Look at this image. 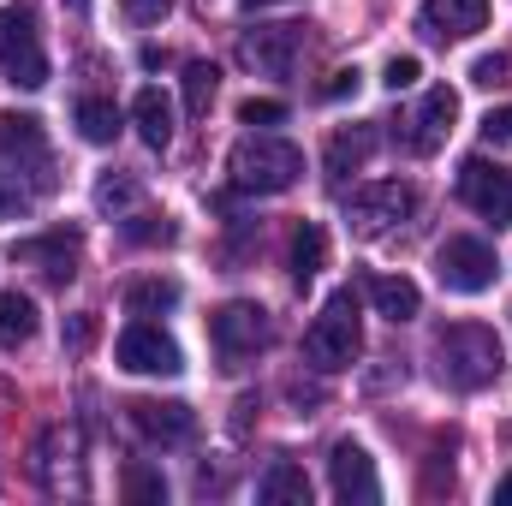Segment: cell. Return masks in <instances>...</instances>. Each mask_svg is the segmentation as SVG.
<instances>
[{
  "label": "cell",
  "instance_id": "obj_1",
  "mask_svg": "<svg viewBox=\"0 0 512 506\" xmlns=\"http://www.w3.org/2000/svg\"><path fill=\"white\" fill-rule=\"evenodd\" d=\"M501 370H507V358H501L495 328H483V322H453V328L435 334V376L447 381L453 393H477V387L501 381Z\"/></svg>",
  "mask_w": 512,
  "mask_h": 506
},
{
  "label": "cell",
  "instance_id": "obj_2",
  "mask_svg": "<svg viewBox=\"0 0 512 506\" xmlns=\"http://www.w3.org/2000/svg\"><path fill=\"white\" fill-rule=\"evenodd\" d=\"M227 173H233V191H245V197H280V191L298 185V173H304V149L286 143V137L256 131V137H245V143L227 155Z\"/></svg>",
  "mask_w": 512,
  "mask_h": 506
},
{
  "label": "cell",
  "instance_id": "obj_3",
  "mask_svg": "<svg viewBox=\"0 0 512 506\" xmlns=\"http://www.w3.org/2000/svg\"><path fill=\"white\" fill-rule=\"evenodd\" d=\"M304 352H310L316 370H352V364H358V352H364V322H358V292H352V286L328 292L322 316H316L310 334H304Z\"/></svg>",
  "mask_w": 512,
  "mask_h": 506
},
{
  "label": "cell",
  "instance_id": "obj_4",
  "mask_svg": "<svg viewBox=\"0 0 512 506\" xmlns=\"http://www.w3.org/2000/svg\"><path fill=\"white\" fill-rule=\"evenodd\" d=\"M0 72L18 90H42L48 84V48H42V24L30 0L0 6Z\"/></svg>",
  "mask_w": 512,
  "mask_h": 506
},
{
  "label": "cell",
  "instance_id": "obj_5",
  "mask_svg": "<svg viewBox=\"0 0 512 506\" xmlns=\"http://www.w3.org/2000/svg\"><path fill=\"white\" fill-rule=\"evenodd\" d=\"M209 340H215L221 364H227V370H239L245 358L268 352L274 322H268V310H262V304H251V298H233V304H221V310L209 316Z\"/></svg>",
  "mask_w": 512,
  "mask_h": 506
},
{
  "label": "cell",
  "instance_id": "obj_6",
  "mask_svg": "<svg viewBox=\"0 0 512 506\" xmlns=\"http://www.w3.org/2000/svg\"><path fill=\"white\" fill-rule=\"evenodd\" d=\"M495 274H501V256L495 245H483V239H447L441 251H435V280L447 286V292H465V298H477V292H489L495 286Z\"/></svg>",
  "mask_w": 512,
  "mask_h": 506
},
{
  "label": "cell",
  "instance_id": "obj_7",
  "mask_svg": "<svg viewBox=\"0 0 512 506\" xmlns=\"http://www.w3.org/2000/svg\"><path fill=\"white\" fill-rule=\"evenodd\" d=\"M459 197H465L483 221L512 227V167L489 161V155H465V161H459Z\"/></svg>",
  "mask_w": 512,
  "mask_h": 506
},
{
  "label": "cell",
  "instance_id": "obj_8",
  "mask_svg": "<svg viewBox=\"0 0 512 506\" xmlns=\"http://www.w3.org/2000/svg\"><path fill=\"white\" fill-rule=\"evenodd\" d=\"M417 209V191L405 185V179H376V185H364V191H352V203H346V221L364 233V239H382L393 221H405Z\"/></svg>",
  "mask_w": 512,
  "mask_h": 506
},
{
  "label": "cell",
  "instance_id": "obj_9",
  "mask_svg": "<svg viewBox=\"0 0 512 506\" xmlns=\"http://www.w3.org/2000/svg\"><path fill=\"white\" fill-rule=\"evenodd\" d=\"M0 149L18 173H30L36 191L54 185V155H48V137H42V120L36 114H0Z\"/></svg>",
  "mask_w": 512,
  "mask_h": 506
},
{
  "label": "cell",
  "instance_id": "obj_10",
  "mask_svg": "<svg viewBox=\"0 0 512 506\" xmlns=\"http://www.w3.org/2000/svg\"><path fill=\"white\" fill-rule=\"evenodd\" d=\"M114 358H120V370H131V376H179L185 370L173 334H161L155 322H131L126 334H120V346H114Z\"/></svg>",
  "mask_w": 512,
  "mask_h": 506
},
{
  "label": "cell",
  "instance_id": "obj_11",
  "mask_svg": "<svg viewBox=\"0 0 512 506\" xmlns=\"http://www.w3.org/2000/svg\"><path fill=\"white\" fill-rule=\"evenodd\" d=\"M453 120H459V90L435 84V90H423L417 114H411V120H399V143H405L411 155H435V149L447 143Z\"/></svg>",
  "mask_w": 512,
  "mask_h": 506
},
{
  "label": "cell",
  "instance_id": "obj_12",
  "mask_svg": "<svg viewBox=\"0 0 512 506\" xmlns=\"http://www.w3.org/2000/svg\"><path fill=\"white\" fill-rule=\"evenodd\" d=\"M328 477H334V495L346 506H376L382 501V483H376V459L358 447V441H340L328 453Z\"/></svg>",
  "mask_w": 512,
  "mask_h": 506
},
{
  "label": "cell",
  "instance_id": "obj_13",
  "mask_svg": "<svg viewBox=\"0 0 512 506\" xmlns=\"http://www.w3.org/2000/svg\"><path fill=\"white\" fill-rule=\"evenodd\" d=\"M298 54H304V24H262L245 36V60L268 78H292Z\"/></svg>",
  "mask_w": 512,
  "mask_h": 506
},
{
  "label": "cell",
  "instance_id": "obj_14",
  "mask_svg": "<svg viewBox=\"0 0 512 506\" xmlns=\"http://www.w3.org/2000/svg\"><path fill=\"white\" fill-rule=\"evenodd\" d=\"M417 30L435 42H465V36L489 30V0H423Z\"/></svg>",
  "mask_w": 512,
  "mask_h": 506
},
{
  "label": "cell",
  "instance_id": "obj_15",
  "mask_svg": "<svg viewBox=\"0 0 512 506\" xmlns=\"http://www.w3.org/2000/svg\"><path fill=\"white\" fill-rule=\"evenodd\" d=\"M12 262H30V268H42V280H54V286H66L78 268V239L72 233H48V239H24V245H12Z\"/></svg>",
  "mask_w": 512,
  "mask_h": 506
},
{
  "label": "cell",
  "instance_id": "obj_16",
  "mask_svg": "<svg viewBox=\"0 0 512 506\" xmlns=\"http://www.w3.org/2000/svg\"><path fill=\"white\" fill-rule=\"evenodd\" d=\"M131 423H137L149 441H191V435H197V417H191V405H179V399H137V405H131Z\"/></svg>",
  "mask_w": 512,
  "mask_h": 506
},
{
  "label": "cell",
  "instance_id": "obj_17",
  "mask_svg": "<svg viewBox=\"0 0 512 506\" xmlns=\"http://www.w3.org/2000/svg\"><path fill=\"white\" fill-rule=\"evenodd\" d=\"M370 155H376V126H340L328 137L322 167H328V179H352V173L370 167Z\"/></svg>",
  "mask_w": 512,
  "mask_h": 506
},
{
  "label": "cell",
  "instance_id": "obj_18",
  "mask_svg": "<svg viewBox=\"0 0 512 506\" xmlns=\"http://www.w3.org/2000/svg\"><path fill=\"white\" fill-rule=\"evenodd\" d=\"M364 292H370L376 316H387V322H411V316L423 310V292H417V280H405V274H376Z\"/></svg>",
  "mask_w": 512,
  "mask_h": 506
},
{
  "label": "cell",
  "instance_id": "obj_19",
  "mask_svg": "<svg viewBox=\"0 0 512 506\" xmlns=\"http://www.w3.org/2000/svg\"><path fill=\"white\" fill-rule=\"evenodd\" d=\"M256 501L262 506H310V477H304V465L274 459V465L262 471V483H256Z\"/></svg>",
  "mask_w": 512,
  "mask_h": 506
},
{
  "label": "cell",
  "instance_id": "obj_20",
  "mask_svg": "<svg viewBox=\"0 0 512 506\" xmlns=\"http://www.w3.org/2000/svg\"><path fill=\"white\" fill-rule=\"evenodd\" d=\"M131 126L137 137L149 143V149H167L173 143V102L149 84V90H137V102H131Z\"/></svg>",
  "mask_w": 512,
  "mask_h": 506
},
{
  "label": "cell",
  "instance_id": "obj_21",
  "mask_svg": "<svg viewBox=\"0 0 512 506\" xmlns=\"http://www.w3.org/2000/svg\"><path fill=\"white\" fill-rule=\"evenodd\" d=\"M30 334H36V304L24 292H0V352L30 346Z\"/></svg>",
  "mask_w": 512,
  "mask_h": 506
},
{
  "label": "cell",
  "instance_id": "obj_22",
  "mask_svg": "<svg viewBox=\"0 0 512 506\" xmlns=\"http://www.w3.org/2000/svg\"><path fill=\"white\" fill-rule=\"evenodd\" d=\"M126 310L131 316H167V310H179V280H161V274L131 280L126 286Z\"/></svg>",
  "mask_w": 512,
  "mask_h": 506
},
{
  "label": "cell",
  "instance_id": "obj_23",
  "mask_svg": "<svg viewBox=\"0 0 512 506\" xmlns=\"http://www.w3.org/2000/svg\"><path fill=\"white\" fill-rule=\"evenodd\" d=\"M96 209L114 215V221H126V215L143 209V185H137L131 173H102V179H96Z\"/></svg>",
  "mask_w": 512,
  "mask_h": 506
},
{
  "label": "cell",
  "instance_id": "obj_24",
  "mask_svg": "<svg viewBox=\"0 0 512 506\" xmlns=\"http://www.w3.org/2000/svg\"><path fill=\"white\" fill-rule=\"evenodd\" d=\"M72 120H78V137H84V143H114V137H120V108H114L108 96H84Z\"/></svg>",
  "mask_w": 512,
  "mask_h": 506
},
{
  "label": "cell",
  "instance_id": "obj_25",
  "mask_svg": "<svg viewBox=\"0 0 512 506\" xmlns=\"http://www.w3.org/2000/svg\"><path fill=\"white\" fill-rule=\"evenodd\" d=\"M322 262H328V233H322L316 221H304V227L292 233V274H298V286H304V280H316V274H322Z\"/></svg>",
  "mask_w": 512,
  "mask_h": 506
},
{
  "label": "cell",
  "instance_id": "obj_26",
  "mask_svg": "<svg viewBox=\"0 0 512 506\" xmlns=\"http://www.w3.org/2000/svg\"><path fill=\"white\" fill-rule=\"evenodd\" d=\"M215 90H221V72H215L209 60H191V66H185V108H191L197 120L209 114V102H215Z\"/></svg>",
  "mask_w": 512,
  "mask_h": 506
},
{
  "label": "cell",
  "instance_id": "obj_27",
  "mask_svg": "<svg viewBox=\"0 0 512 506\" xmlns=\"http://www.w3.org/2000/svg\"><path fill=\"white\" fill-rule=\"evenodd\" d=\"M30 215V185H24V173L0 155V221H24Z\"/></svg>",
  "mask_w": 512,
  "mask_h": 506
},
{
  "label": "cell",
  "instance_id": "obj_28",
  "mask_svg": "<svg viewBox=\"0 0 512 506\" xmlns=\"http://www.w3.org/2000/svg\"><path fill=\"white\" fill-rule=\"evenodd\" d=\"M471 84H477V90H501V84H512V54L507 48L483 54V60L471 66Z\"/></svg>",
  "mask_w": 512,
  "mask_h": 506
},
{
  "label": "cell",
  "instance_id": "obj_29",
  "mask_svg": "<svg viewBox=\"0 0 512 506\" xmlns=\"http://www.w3.org/2000/svg\"><path fill=\"white\" fill-rule=\"evenodd\" d=\"M126 239H137V245H155V239H161V245H167V239H173V221H167V215H143V209H137V215L126 221Z\"/></svg>",
  "mask_w": 512,
  "mask_h": 506
},
{
  "label": "cell",
  "instance_id": "obj_30",
  "mask_svg": "<svg viewBox=\"0 0 512 506\" xmlns=\"http://www.w3.org/2000/svg\"><path fill=\"white\" fill-rule=\"evenodd\" d=\"M417 78H423V60H417V54H393V60H387V72H382V84L393 90V96H399V90H411Z\"/></svg>",
  "mask_w": 512,
  "mask_h": 506
},
{
  "label": "cell",
  "instance_id": "obj_31",
  "mask_svg": "<svg viewBox=\"0 0 512 506\" xmlns=\"http://www.w3.org/2000/svg\"><path fill=\"white\" fill-rule=\"evenodd\" d=\"M239 120H245V126H280V120H286V102H268V96H251V102L239 108Z\"/></svg>",
  "mask_w": 512,
  "mask_h": 506
},
{
  "label": "cell",
  "instance_id": "obj_32",
  "mask_svg": "<svg viewBox=\"0 0 512 506\" xmlns=\"http://www.w3.org/2000/svg\"><path fill=\"white\" fill-rule=\"evenodd\" d=\"M126 495H131V501H167V483H161L155 471H143V465H137V471L126 477Z\"/></svg>",
  "mask_w": 512,
  "mask_h": 506
},
{
  "label": "cell",
  "instance_id": "obj_33",
  "mask_svg": "<svg viewBox=\"0 0 512 506\" xmlns=\"http://www.w3.org/2000/svg\"><path fill=\"white\" fill-rule=\"evenodd\" d=\"M120 12H126L131 24H161L173 12V0H120Z\"/></svg>",
  "mask_w": 512,
  "mask_h": 506
},
{
  "label": "cell",
  "instance_id": "obj_34",
  "mask_svg": "<svg viewBox=\"0 0 512 506\" xmlns=\"http://www.w3.org/2000/svg\"><path fill=\"white\" fill-rule=\"evenodd\" d=\"M483 137L489 143H512V108H489L483 114Z\"/></svg>",
  "mask_w": 512,
  "mask_h": 506
},
{
  "label": "cell",
  "instance_id": "obj_35",
  "mask_svg": "<svg viewBox=\"0 0 512 506\" xmlns=\"http://www.w3.org/2000/svg\"><path fill=\"white\" fill-rule=\"evenodd\" d=\"M358 78H364L358 66H340V72L322 84V96H328V102H340V96H352V90H358Z\"/></svg>",
  "mask_w": 512,
  "mask_h": 506
},
{
  "label": "cell",
  "instance_id": "obj_36",
  "mask_svg": "<svg viewBox=\"0 0 512 506\" xmlns=\"http://www.w3.org/2000/svg\"><path fill=\"white\" fill-rule=\"evenodd\" d=\"M90 340H96V316H72V322H66V346H72V352H84Z\"/></svg>",
  "mask_w": 512,
  "mask_h": 506
},
{
  "label": "cell",
  "instance_id": "obj_37",
  "mask_svg": "<svg viewBox=\"0 0 512 506\" xmlns=\"http://www.w3.org/2000/svg\"><path fill=\"white\" fill-rule=\"evenodd\" d=\"M495 506H512V471L501 477V483H495Z\"/></svg>",
  "mask_w": 512,
  "mask_h": 506
},
{
  "label": "cell",
  "instance_id": "obj_38",
  "mask_svg": "<svg viewBox=\"0 0 512 506\" xmlns=\"http://www.w3.org/2000/svg\"><path fill=\"white\" fill-rule=\"evenodd\" d=\"M245 6H251V12H256V6H280V0H245Z\"/></svg>",
  "mask_w": 512,
  "mask_h": 506
},
{
  "label": "cell",
  "instance_id": "obj_39",
  "mask_svg": "<svg viewBox=\"0 0 512 506\" xmlns=\"http://www.w3.org/2000/svg\"><path fill=\"white\" fill-rule=\"evenodd\" d=\"M66 6H72V12H84V6H90V0H66Z\"/></svg>",
  "mask_w": 512,
  "mask_h": 506
}]
</instances>
